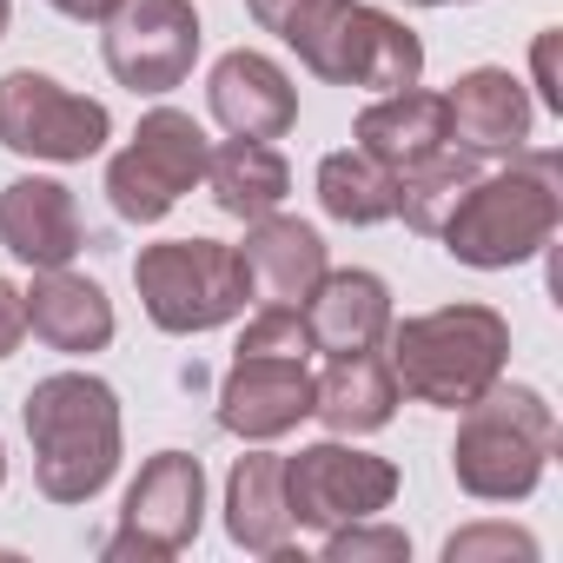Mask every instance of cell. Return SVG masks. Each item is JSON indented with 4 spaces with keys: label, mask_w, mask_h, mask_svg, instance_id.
Wrapping results in <instances>:
<instances>
[{
    "label": "cell",
    "mask_w": 563,
    "mask_h": 563,
    "mask_svg": "<svg viewBox=\"0 0 563 563\" xmlns=\"http://www.w3.org/2000/svg\"><path fill=\"white\" fill-rule=\"evenodd\" d=\"M34 477L54 504H87L120 471V398L93 372H54L21 405Z\"/></svg>",
    "instance_id": "6da1fadb"
},
{
    "label": "cell",
    "mask_w": 563,
    "mask_h": 563,
    "mask_svg": "<svg viewBox=\"0 0 563 563\" xmlns=\"http://www.w3.org/2000/svg\"><path fill=\"white\" fill-rule=\"evenodd\" d=\"M563 219V159L556 153H510L504 173H477L457 199V212L444 219V252L457 265H477V272H504V265H523L550 245Z\"/></svg>",
    "instance_id": "7a4b0ae2"
},
{
    "label": "cell",
    "mask_w": 563,
    "mask_h": 563,
    "mask_svg": "<svg viewBox=\"0 0 563 563\" xmlns=\"http://www.w3.org/2000/svg\"><path fill=\"white\" fill-rule=\"evenodd\" d=\"M385 345H391L385 365H391L398 391H411L418 405H438V411H464L510 365V325L490 306H444V312H424L405 325L391 319Z\"/></svg>",
    "instance_id": "3957f363"
},
{
    "label": "cell",
    "mask_w": 563,
    "mask_h": 563,
    "mask_svg": "<svg viewBox=\"0 0 563 563\" xmlns=\"http://www.w3.org/2000/svg\"><path fill=\"white\" fill-rule=\"evenodd\" d=\"M278 41L319 80L365 87V93H398V87H418L424 74V41L385 8H365V0H299Z\"/></svg>",
    "instance_id": "277c9868"
},
{
    "label": "cell",
    "mask_w": 563,
    "mask_h": 563,
    "mask_svg": "<svg viewBox=\"0 0 563 563\" xmlns=\"http://www.w3.org/2000/svg\"><path fill=\"white\" fill-rule=\"evenodd\" d=\"M556 451V418L543 405V391L530 385H490L484 398L464 405L457 444H451V471L471 497L484 504H517L537 490L543 464Z\"/></svg>",
    "instance_id": "5b68a950"
},
{
    "label": "cell",
    "mask_w": 563,
    "mask_h": 563,
    "mask_svg": "<svg viewBox=\"0 0 563 563\" xmlns=\"http://www.w3.org/2000/svg\"><path fill=\"white\" fill-rule=\"evenodd\" d=\"M133 286L140 306L159 332H212L225 319L245 312L252 299V278L239 265V245L219 239H159L133 258Z\"/></svg>",
    "instance_id": "8992f818"
},
{
    "label": "cell",
    "mask_w": 563,
    "mask_h": 563,
    "mask_svg": "<svg viewBox=\"0 0 563 563\" xmlns=\"http://www.w3.org/2000/svg\"><path fill=\"white\" fill-rule=\"evenodd\" d=\"M206 153H212V146H206V133H199L192 113L153 107V113L140 120L133 146L113 153V166H107V199H113V212L133 219V225H159V219L206 179Z\"/></svg>",
    "instance_id": "52a82bcc"
},
{
    "label": "cell",
    "mask_w": 563,
    "mask_h": 563,
    "mask_svg": "<svg viewBox=\"0 0 563 563\" xmlns=\"http://www.w3.org/2000/svg\"><path fill=\"white\" fill-rule=\"evenodd\" d=\"M206 523V471L192 451H159L140 464L126 504H120V530L107 537V563H159L179 556Z\"/></svg>",
    "instance_id": "ba28073f"
},
{
    "label": "cell",
    "mask_w": 563,
    "mask_h": 563,
    "mask_svg": "<svg viewBox=\"0 0 563 563\" xmlns=\"http://www.w3.org/2000/svg\"><path fill=\"white\" fill-rule=\"evenodd\" d=\"M113 133V113L87 93H67L60 80L21 67L0 80V146L21 153V159H54V166H74V159H93Z\"/></svg>",
    "instance_id": "9c48e42d"
},
{
    "label": "cell",
    "mask_w": 563,
    "mask_h": 563,
    "mask_svg": "<svg viewBox=\"0 0 563 563\" xmlns=\"http://www.w3.org/2000/svg\"><path fill=\"white\" fill-rule=\"evenodd\" d=\"M391 497H398L391 457L352 451L339 438L286 457V504H292V523H306V530H339V523L378 517V510H391Z\"/></svg>",
    "instance_id": "30bf717a"
},
{
    "label": "cell",
    "mask_w": 563,
    "mask_h": 563,
    "mask_svg": "<svg viewBox=\"0 0 563 563\" xmlns=\"http://www.w3.org/2000/svg\"><path fill=\"white\" fill-rule=\"evenodd\" d=\"M107 27V74L133 93H173L199 60L192 0H120Z\"/></svg>",
    "instance_id": "8fae6325"
},
{
    "label": "cell",
    "mask_w": 563,
    "mask_h": 563,
    "mask_svg": "<svg viewBox=\"0 0 563 563\" xmlns=\"http://www.w3.org/2000/svg\"><path fill=\"white\" fill-rule=\"evenodd\" d=\"M312 418V372L306 358H232L219 385V424L245 444H272Z\"/></svg>",
    "instance_id": "7c38bea8"
},
{
    "label": "cell",
    "mask_w": 563,
    "mask_h": 563,
    "mask_svg": "<svg viewBox=\"0 0 563 563\" xmlns=\"http://www.w3.org/2000/svg\"><path fill=\"white\" fill-rule=\"evenodd\" d=\"M206 100H212V120L232 133V140H286L292 120H299V93L286 80L272 54H225L206 80Z\"/></svg>",
    "instance_id": "4fadbf2b"
},
{
    "label": "cell",
    "mask_w": 563,
    "mask_h": 563,
    "mask_svg": "<svg viewBox=\"0 0 563 563\" xmlns=\"http://www.w3.org/2000/svg\"><path fill=\"white\" fill-rule=\"evenodd\" d=\"M239 265L252 278V299H265V306H306L312 286L332 272L325 265V239L306 219H286V212H265V219L245 225Z\"/></svg>",
    "instance_id": "5bb4252c"
},
{
    "label": "cell",
    "mask_w": 563,
    "mask_h": 563,
    "mask_svg": "<svg viewBox=\"0 0 563 563\" xmlns=\"http://www.w3.org/2000/svg\"><path fill=\"white\" fill-rule=\"evenodd\" d=\"M0 239L8 252L34 272H54V265H74V252L87 245L80 239V206L60 179H14L0 192Z\"/></svg>",
    "instance_id": "9a60e30c"
},
{
    "label": "cell",
    "mask_w": 563,
    "mask_h": 563,
    "mask_svg": "<svg viewBox=\"0 0 563 563\" xmlns=\"http://www.w3.org/2000/svg\"><path fill=\"white\" fill-rule=\"evenodd\" d=\"M444 113H451V140H464V153L490 159V153H523L530 140V93L517 74L504 67H471L451 93H444Z\"/></svg>",
    "instance_id": "2e32d148"
},
{
    "label": "cell",
    "mask_w": 563,
    "mask_h": 563,
    "mask_svg": "<svg viewBox=\"0 0 563 563\" xmlns=\"http://www.w3.org/2000/svg\"><path fill=\"white\" fill-rule=\"evenodd\" d=\"M306 325H312V352H378L391 332V292L378 272H325L312 299H306Z\"/></svg>",
    "instance_id": "e0dca14e"
},
{
    "label": "cell",
    "mask_w": 563,
    "mask_h": 563,
    "mask_svg": "<svg viewBox=\"0 0 563 563\" xmlns=\"http://www.w3.org/2000/svg\"><path fill=\"white\" fill-rule=\"evenodd\" d=\"M21 306H27V332H34L41 345L67 352V358L100 352V345L113 339V299L93 286V278L67 272V265L34 272V286L21 292Z\"/></svg>",
    "instance_id": "ac0fdd59"
},
{
    "label": "cell",
    "mask_w": 563,
    "mask_h": 563,
    "mask_svg": "<svg viewBox=\"0 0 563 563\" xmlns=\"http://www.w3.org/2000/svg\"><path fill=\"white\" fill-rule=\"evenodd\" d=\"M358 153H372L385 173H405L431 153L451 146V113H444V93H424V87H398V93H378L358 126H352Z\"/></svg>",
    "instance_id": "d6986e66"
},
{
    "label": "cell",
    "mask_w": 563,
    "mask_h": 563,
    "mask_svg": "<svg viewBox=\"0 0 563 563\" xmlns=\"http://www.w3.org/2000/svg\"><path fill=\"white\" fill-rule=\"evenodd\" d=\"M225 537L252 556H286L292 543V504H286V457L245 451L225 477Z\"/></svg>",
    "instance_id": "ffe728a7"
},
{
    "label": "cell",
    "mask_w": 563,
    "mask_h": 563,
    "mask_svg": "<svg viewBox=\"0 0 563 563\" xmlns=\"http://www.w3.org/2000/svg\"><path fill=\"white\" fill-rule=\"evenodd\" d=\"M391 411H398V378L378 352H345V358H332L325 378H312V418H325L332 438L385 431Z\"/></svg>",
    "instance_id": "44dd1931"
},
{
    "label": "cell",
    "mask_w": 563,
    "mask_h": 563,
    "mask_svg": "<svg viewBox=\"0 0 563 563\" xmlns=\"http://www.w3.org/2000/svg\"><path fill=\"white\" fill-rule=\"evenodd\" d=\"M206 186H212V199H219L225 219L252 225V219L286 206L292 173H286V159H278L272 140H225V146L206 153Z\"/></svg>",
    "instance_id": "7402d4cb"
},
{
    "label": "cell",
    "mask_w": 563,
    "mask_h": 563,
    "mask_svg": "<svg viewBox=\"0 0 563 563\" xmlns=\"http://www.w3.org/2000/svg\"><path fill=\"white\" fill-rule=\"evenodd\" d=\"M319 206L339 219V225H378V219H398V173H385L372 153H325L319 166Z\"/></svg>",
    "instance_id": "603a6c76"
},
{
    "label": "cell",
    "mask_w": 563,
    "mask_h": 563,
    "mask_svg": "<svg viewBox=\"0 0 563 563\" xmlns=\"http://www.w3.org/2000/svg\"><path fill=\"white\" fill-rule=\"evenodd\" d=\"M477 179V153H464L457 140L444 146V153H431V159H418V166H405L398 173V212H405V225L411 232H444V219L457 212V199H464V186Z\"/></svg>",
    "instance_id": "cb8c5ba5"
},
{
    "label": "cell",
    "mask_w": 563,
    "mask_h": 563,
    "mask_svg": "<svg viewBox=\"0 0 563 563\" xmlns=\"http://www.w3.org/2000/svg\"><path fill=\"white\" fill-rule=\"evenodd\" d=\"M239 352H245V358H306V352H312L306 306H265V312L239 332Z\"/></svg>",
    "instance_id": "d4e9b609"
},
{
    "label": "cell",
    "mask_w": 563,
    "mask_h": 563,
    "mask_svg": "<svg viewBox=\"0 0 563 563\" xmlns=\"http://www.w3.org/2000/svg\"><path fill=\"white\" fill-rule=\"evenodd\" d=\"M405 556H411V537L391 523L358 517V523L325 530V563H405Z\"/></svg>",
    "instance_id": "484cf974"
},
{
    "label": "cell",
    "mask_w": 563,
    "mask_h": 563,
    "mask_svg": "<svg viewBox=\"0 0 563 563\" xmlns=\"http://www.w3.org/2000/svg\"><path fill=\"white\" fill-rule=\"evenodd\" d=\"M477 556H537V537L530 530H510V523H471L444 543V563H477Z\"/></svg>",
    "instance_id": "4316f807"
},
{
    "label": "cell",
    "mask_w": 563,
    "mask_h": 563,
    "mask_svg": "<svg viewBox=\"0 0 563 563\" xmlns=\"http://www.w3.org/2000/svg\"><path fill=\"white\" fill-rule=\"evenodd\" d=\"M21 332H27V306H21V292L8 286V278H0V358H14Z\"/></svg>",
    "instance_id": "83f0119b"
},
{
    "label": "cell",
    "mask_w": 563,
    "mask_h": 563,
    "mask_svg": "<svg viewBox=\"0 0 563 563\" xmlns=\"http://www.w3.org/2000/svg\"><path fill=\"white\" fill-rule=\"evenodd\" d=\"M537 87H543V107L563 113V87H556V34H537Z\"/></svg>",
    "instance_id": "f1b7e54d"
},
{
    "label": "cell",
    "mask_w": 563,
    "mask_h": 563,
    "mask_svg": "<svg viewBox=\"0 0 563 563\" xmlns=\"http://www.w3.org/2000/svg\"><path fill=\"white\" fill-rule=\"evenodd\" d=\"M54 14H67V21H113V8L120 0H47Z\"/></svg>",
    "instance_id": "f546056e"
},
{
    "label": "cell",
    "mask_w": 563,
    "mask_h": 563,
    "mask_svg": "<svg viewBox=\"0 0 563 563\" xmlns=\"http://www.w3.org/2000/svg\"><path fill=\"white\" fill-rule=\"evenodd\" d=\"M299 8V0H245V14L265 27V34H278V27H286V14Z\"/></svg>",
    "instance_id": "4dcf8cb0"
},
{
    "label": "cell",
    "mask_w": 563,
    "mask_h": 563,
    "mask_svg": "<svg viewBox=\"0 0 563 563\" xmlns=\"http://www.w3.org/2000/svg\"><path fill=\"white\" fill-rule=\"evenodd\" d=\"M8 14H14V0H0V34H8Z\"/></svg>",
    "instance_id": "1f68e13d"
},
{
    "label": "cell",
    "mask_w": 563,
    "mask_h": 563,
    "mask_svg": "<svg viewBox=\"0 0 563 563\" xmlns=\"http://www.w3.org/2000/svg\"><path fill=\"white\" fill-rule=\"evenodd\" d=\"M411 8H451V0H411Z\"/></svg>",
    "instance_id": "d6a6232c"
},
{
    "label": "cell",
    "mask_w": 563,
    "mask_h": 563,
    "mask_svg": "<svg viewBox=\"0 0 563 563\" xmlns=\"http://www.w3.org/2000/svg\"><path fill=\"white\" fill-rule=\"evenodd\" d=\"M0 484H8V444H0Z\"/></svg>",
    "instance_id": "836d02e7"
}]
</instances>
